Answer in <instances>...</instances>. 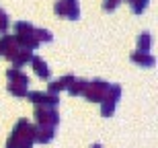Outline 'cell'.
Wrapping results in <instances>:
<instances>
[{"mask_svg": "<svg viewBox=\"0 0 158 148\" xmlns=\"http://www.w3.org/2000/svg\"><path fill=\"white\" fill-rule=\"evenodd\" d=\"M6 78H8V82H19V84H27L29 87V76L21 72L19 68H10V70H6Z\"/></svg>", "mask_w": 158, "mask_h": 148, "instance_id": "obj_12", "label": "cell"}, {"mask_svg": "<svg viewBox=\"0 0 158 148\" xmlns=\"http://www.w3.org/2000/svg\"><path fill=\"white\" fill-rule=\"evenodd\" d=\"M64 6H66V19H70V21H76V19L80 17L78 0H64Z\"/></svg>", "mask_w": 158, "mask_h": 148, "instance_id": "obj_13", "label": "cell"}, {"mask_svg": "<svg viewBox=\"0 0 158 148\" xmlns=\"http://www.w3.org/2000/svg\"><path fill=\"white\" fill-rule=\"evenodd\" d=\"M86 82H88V80H84V78H74V80L70 82V87H68V93H70L72 97L82 95L84 89H86Z\"/></svg>", "mask_w": 158, "mask_h": 148, "instance_id": "obj_14", "label": "cell"}, {"mask_svg": "<svg viewBox=\"0 0 158 148\" xmlns=\"http://www.w3.org/2000/svg\"><path fill=\"white\" fill-rule=\"evenodd\" d=\"M31 58H33V52H31V49H25V48H19L17 52L12 53L10 58V62H12V66H15V68H19V70H21V68H23L25 64H29L31 62Z\"/></svg>", "mask_w": 158, "mask_h": 148, "instance_id": "obj_9", "label": "cell"}, {"mask_svg": "<svg viewBox=\"0 0 158 148\" xmlns=\"http://www.w3.org/2000/svg\"><path fill=\"white\" fill-rule=\"evenodd\" d=\"M125 2H129V0H125Z\"/></svg>", "mask_w": 158, "mask_h": 148, "instance_id": "obj_22", "label": "cell"}, {"mask_svg": "<svg viewBox=\"0 0 158 148\" xmlns=\"http://www.w3.org/2000/svg\"><path fill=\"white\" fill-rule=\"evenodd\" d=\"M90 148H103V146H101V144H94V146H90Z\"/></svg>", "mask_w": 158, "mask_h": 148, "instance_id": "obj_21", "label": "cell"}, {"mask_svg": "<svg viewBox=\"0 0 158 148\" xmlns=\"http://www.w3.org/2000/svg\"><path fill=\"white\" fill-rule=\"evenodd\" d=\"M107 91H109V82L103 80V78H94V80L86 82V89H84L82 95L86 97V101H90V103H101L103 97L107 95Z\"/></svg>", "mask_w": 158, "mask_h": 148, "instance_id": "obj_2", "label": "cell"}, {"mask_svg": "<svg viewBox=\"0 0 158 148\" xmlns=\"http://www.w3.org/2000/svg\"><path fill=\"white\" fill-rule=\"evenodd\" d=\"M150 45H152V35L148 31H144L142 35H138V52L150 53Z\"/></svg>", "mask_w": 158, "mask_h": 148, "instance_id": "obj_15", "label": "cell"}, {"mask_svg": "<svg viewBox=\"0 0 158 148\" xmlns=\"http://www.w3.org/2000/svg\"><path fill=\"white\" fill-rule=\"evenodd\" d=\"M33 136H35V142L39 144H47V142H52L53 138H56V128L53 125H33Z\"/></svg>", "mask_w": 158, "mask_h": 148, "instance_id": "obj_6", "label": "cell"}, {"mask_svg": "<svg viewBox=\"0 0 158 148\" xmlns=\"http://www.w3.org/2000/svg\"><path fill=\"white\" fill-rule=\"evenodd\" d=\"M35 136H33V124L27 119H19L12 128L10 138L6 140V148H33Z\"/></svg>", "mask_w": 158, "mask_h": 148, "instance_id": "obj_1", "label": "cell"}, {"mask_svg": "<svg viewBox=\"0 0 158 148\" xmlns=\"http://www.w3.org/2000/svg\"><path fill=\"white\" fill-rule=\"evenodd\" d=\"M19 48L21 45L17 43V37L15 35H2L0 37V56L2 58H10Z\"/></svg>", "mask_w": 158, "mask_h": 148, "instance_id": "obj_7", "label": "cell"}, {"mask_svg": "<svg viewBox=\"0 0 158 148\" xmlns=\"http://www.w3.org/2000/svg\"><path fill=\"white\" fill-rule=\"evenodd\" d=\"M131 62L138 66H142V68H152L154 64H156V58H154L152 53H144V52H134L131 56Z\"/></svg>", "mask_w": 158, "mask_h": 148, "instance_id": "obj_11", "label": "cell"}, {"mask_svg": "<svg viewBox=\"0 0 158 148\" xmlns=\"http://www.w3.org/2000/svg\"><path fill=\"white\" fill-rule=\"evenodd\" d=\"M33 115H35L37 124L41 125H56L60 124V115L58 111H56V107H39L35 105V111H33Z\"/></svg>", "mask_w": 158, "mask_h": 148, "instance_id": "obj_4", "label": "cell"}, {"mask_svg": "<svg viewBox=\"0 0 158 148\" xmlns=\"http://www.w3.org/2000/svg\"><path fill=\"white\" fill-rule=\"evenodd\" d=\"M76 76H72V74H66V76L58 78V80H52V82L47 84V93L49 95H60L62 91H68V87H70V82L74 80Z\"/></svg>", "mask_w": 158, "mask_h": 148, "instance_id": "obj_8", "label": "cell"}, {"mask_svg": "<svg viewBox=\"0 0 158 148\" xmlns=\"http://www.w3.org/2000/svg\"><path fill=\"white\" fill-rule=\"evenodd\" d=\"M8 27V17H6V12L0 8V31H6Z\"/></svg>", "mask_w": 158, "mask_h": 148, "instance_id": "obj_20", "label": "cell"}, {"mask_svg": "<svg viewBox=\"0 0 158 148\" xmlns=\"http://www.w3.org/2000/svg\"><path fill=\"white\" fill-rule=\"evenodd\" d=\"M8 93L15 97H27L29 87L27 84H19V82H8Z\"/></svg>", "mask_w": 158, "mask_h": 148, "instance_id": "obj_16", "label": "cell"}, {"mask_svg": "<svg viewBox=\"0 0 158 148\" xmlns=\"http://www.w3.org/2000/svg\"><path fill=\"white\" fill-rule=\"evenodd\" d=\"M119 2H121V0H105V2H103V8H105V11H115L119 6Z\"/></svg>", "mask_w": 158, "mask_h": 148, "instance_id": "obj_19", "label": "cell"}, {"mask_svg": "<svg viewBox=\"0 0 158 148\" xmlns=\"http://www.w3.org/2000/svg\"><path fill=\"white\" fill-rule=\"evenodd\" d=\"M150 0H129V4H131V11L135 12V15H142V12L146 11V6Z\"/></svg>", "mask_w": 158, "mask_h": 148, "instance_id": "obj_18", "label": "cell"}, {"mask_svg": "<svg viewBox=\"0 0 158 148\" xmlns=\"http://www.w3.org/2000/svg\"><path fill=\"white\" fill-rule=\"evenodd\" d=\"M27 99H29L33 105H39V107L60 105V95H49V93H41V91H29V93H27Z\"/></svg>", "mask_w": 158, "mask_h": 148, "instance_id": "obj_5", "label": "cell"}, {"mask_svg": "<svg viewBox=\"0 0 158 148\" xmlns=\"http://www.w3.org/2000/svg\"><path fill=\"white\" fill-rule=\"evenodd\" d=\"M29 64L33 66V70H35V74L41 78V80H49V76H52V72H49V66H47V62H45L43 58H37V56H33Z\"/></svg>", "mask_w": 158, "mask_h": 148, "instance_id": "obj_10", "label": "cell"}, {"mask_svg": "<svg viewBox=\"0 0 158 148\" xmlns=\"http://www.w3.org/2000/svg\"><path fill=\"white\" fill-rule=\"evenodd\" d=\"M119 99H121V87L119 84H109L107 95L101 101V113H103V117H111L113 113H115V105L119 103Z\"/></svg>", "mask_w": 158, "mask_h": 148, "instance_id": "obj_3", "label": "cell"}, {"mask_svg": "<svg viewBox=\"0 0 158 148\" xmlns=\"http://www.w3.org/2000/svg\"><path fill=\"white\" fill-rule=\"evenodd\" d=\"M35 37H37L39 43H49L53 39L52 31H47V29H35Z\"/></svg>", "mask_w": 158, "mask_h": 148, "instance_id": "obj_17", "label": "cell"}]
</instances>
